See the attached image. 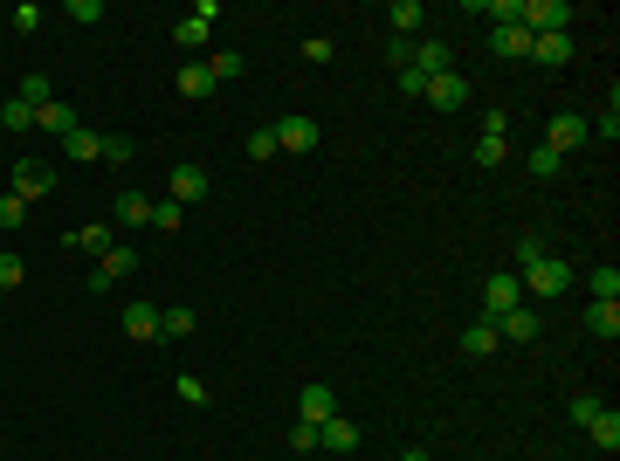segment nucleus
I'll return each mask as SVG.
<instances>
[{"mask_svg": "<svg viewBox=\"0 0 620 461\" xmlns=\"http://www.w3.org/2000/svg\"><path fill=\"white\" fill-rule=\"evenodd\" d=\"M531 62L538 69H565L572 62V35H531Z\"/></svg>", "mask_w": 620, "mask_h": 461, "instance_id": "obj_15", "label": "nucleus"}, {"mask_svg": "<svg viewBox=\"0 0 620 461\" xmlns=\"http://www.w3.org/2000/svg\"><path fill=\"white\" fill-rule=\"evenodd\" d=\"M462 351H469V358H490V351H503L496 324H469V331H462Z\"/></svg>", "mask_w": 620, "mask_h": 461, "instance_id": "obj_26", "label": "nucleus"}, {"mask_svg": "<svg viewBox=\"0 0 620 461\" xmlns=\"http://www.w3.org/2000/svg\"><path fill=\"white\" fill-rule=\"evenodd\" d=\"M186 406H207V379H193V372H180V386H173Z\"/></svg>", "mask_w": 620, "mask_h": 461, "instance_id": "obj_40", "label": "nucleus"}, {"mask_svg": "<svg viewBox=\"0 0 620 461\" xmlns=\"http://www.w3.org/2000/svg\"><path fill=\"white\" fill-rule=\"evenodd\" d=\"M414 69H421V76H448V69H455V62H448V42H421V49H414Z\"/></svg>", "mask_w": 620, "mask_h": 461, "instance_id": "obj_25", "label": "nucleus"}, {"mask_svg": "<svg viewBox=\"0 0 620 461\" xmlns=\"http://www.w3.org/2000/svg\"><path fill=\"white\" fill-rule=\"evenodd\" d=\"M593 303H620V269H614V262L593 269Z\"/></svg>", "mask_w": 620, "mask_h": 461, "instance_id": "obj_30", "label": "nucleus"}, {"mask_svg": "<svg viewBox=\"0 0 620 461\" xmlns=\"http://www.w3.org/2000/svg\"><path fill=\"white\" fill-rule=\"evenodd\" d=\"M331 413H338V400H331V386H304V393H297V420H310V427H324Z\"/></svg>", "mask_w": 620, "mask_h": 461, "instance_id": "obj_16", "label": "nucleus"}, {"mask_svg": "<svg viewBox=\"0 0 620 461\" xmlns=\"http://www.w3.org/2000/svg\"><path fill=\"white\" fill-rule=\"evenodd\" d=\"M517 283H524V303H531V296H565V289H572V269H565L558 255H538V262L517 269Z\"/></svg>", "mask_w": 620, "mask_h": 461, "instance_id": "obj_1", "label": "nucleus"}, {"mask_svg": "<svg viewBox=\"0 0 620 461\" xmlns=\"http://www.w3.org/2000/svg\"><path fill=\"white\" fill-rule=\"evenodd\" d=\"M28 228V200H14V193H0V234Z\"/></svg>", "mask_w": 620, "mask_h": 461, "instance_id": "obj_34", "label": "nucleus"}, {"mask_svg": "<svg viewBox=\"0 0 620 461\" xmlns=\"http://www.w3.org/2000/svg\"><path fill=\"white\" fill-rule=\"evenodd\" d=\"M131 269H138V248H131V241H118V248H111V255H104V262L90 269V289H111V283H124Z\"/></svg>", "mask_w": 620, "mask_h": 461, "instance_id": "obj_11", "label": "nucleus"}, {"mask_svg": "<svg viewBox=\"0 0 620 461\" xmlns=\"http://www.w3.org/2000/svg\"><path fill=\"white\" fill-rule=\"evenodd\" d=\"M42 21H49V14H42V7H35V0H21V7H14V28H21V35H35V28H42Z\"/></svg>", "mask_w": 620, "mask_h": 461, "instance_id": "obj_39", "label": "nucleus"}, {"mask_svg": "<svg viewBox=\"0 0 620 461\" xmlns=\"http://www.w3.org/2000/svg\"><path fill=\"white\" fill-rule=\"evenodd\" d=\"M586 138H607V145L620 138V104H614V97H607V111H600V124H586Z\"/></svg>", "mask_w": 620, "mask_h": 461, "instance_id": "obj_37", "label": "nucleus"}, {"mask_svg": "<svg viewBox=\"0 0 620 461\" xmlns=\"http://www.w3.org/2000/svg\"><path fill=\"white\" fill-rule=\"evenodd\" d=\"M104 159H111V166H131V159H138V138H131V131H104Z\"/></svg>", "mask_w": 620, "mask_h": 461, "instance_id": "obj_28", "label": "nucleus"}, {"mask_svg": "<svg viewBox=\"0 0 620 461\" xmlns=\"http://www.w3.org/2000/svg\"><path fill=\"white\" fill-rule=\"evenodd\" d=\"M503 159H510V117L490 111V117H483V138H476V166H490V173H496Z\"/></svg>", "mask_w": 620, "mask_h": 461, "instance_id": "obj_4", "label": "nucleus"}, {"mask_svg": "<svg viewBox=\"0 0 620 461\" xmlns=\"http://www.w3.org/2000/svg\"><path fill=\"white\" fill-rule=\"evenodd\" d=\"M0 303H7V289H0Z\"/></svg>", "mask_w": 620, "mask_h": 461, "instance_id": "obj_45", "label": "nucleus"}, {"mask_svg": "<svg viewBox=\"0 0 620 461\" xmlns=\"http://www.w3.org/2000/svg\"><path fill=\"white\" fill-rule=\"evenodd\" d=\"M0 124H7V131H35V104L7 97V104H0Z\"/></svg>", "mask_w": 620, "mask_h": 461, "instance_id": "obj_33", "label": "nucleus"}, {"mask_svg": "<svg viewBox=\"0 0 620 461\" xmlns=\"http://www.w3.org/2000/svg\"><path fill=\"white\" fill-rule=\"evenodd\" d=\"M545 145H552L558 159L572 152V145H586V117H572V111H558L552 124H545Z\"/></svg>", "mask_w": 620, "mask_h": 461, "instance_id": "obj_12", "label": "nucleus"}, {"mask_svg": "<svg viewBox=\"0 0 620 461\" xmlns=\"http://www.w3.org/2000/svg\"><path fill=\"white\" fill-rule=\"evenodd\" d=\"M62 241H69V248H83V255H97V262L118 248V241H111V228H76V234H62Z\"/></svg>", "mask_w": 620, "mask_h": 461, "instance_id": "obj_24", "label": "nucleus"}, {"mask_svg": "<svg viewBox=\"0 0 620 461\" xmlns=\"http://www.w3.org/2000/svg\"><path fill=\"white\" fill-rule=\"evenodd\" d=\"M290 448H297V455H310V448H317V427H310V420H297V427H290Z\"/></svg>", "mask_w": 620, "mask_h": 461, "instance_id": "obj_41", "label": "nucleus"}, {"mask_svg": "<svg viewBox=\"0 0 620 461\" xmlns=\"http://www.w3.org/2000/svg\"><path fill=\"white\" fill-rule=\"evenodd\" d=\"M317 448H324V455H359V420L331 413V420L317 427Z\"/></svg>", "mask_w": 620, "mask_h": 461, "instance_id": "obj_10", "label": "nucleus"}, {"mask_svg": "<svg viewBox=\"0 0 620 461\" xmlns=\"http://www.w3.org/2000/svg\"><path fill=\"white\" fill-rule=\"evenodd\" d=\"M421 21H428V7H421V0H393V7H386V28H393V42H407Z\"/></svg>", "mask_w": 620, "mask_h": 461, "instance_id": "obj_17", "label": "nucleus"}, {"mask_svg": "<svg viewBox=\"0 0 620 461\" xmlns=\"http://www.w3.org/2000/svg\"><path fill=\"white\" fill-rule=\"evenodd\" d=\"M62 14H69V21H104V7H97V0H69Z\"/></svg>", "mask_w": 620, "mask_h": 461, "instance_id": "obj_42", "label": "nucleus"}, {"mask_svg": "<svg viewBox=\"0 0 620 461\" xmlns=\"http://www.w3.org/2000/svg\"><path fill=\"white\" fill-rule=\"evenodd\" d=\"M269 131H276V152H297V159H304V152H317V145H324V124H317V117H304V111L276 117Z\"/></svg>", "mask_w": 620, "mask_h": 461, "instance_id": "obj_2", "label": "nucleus"}, {"mask_svg": "<svg viewBox=\"0 0 620 461\" xmlns=\"http://www.w3.org/2000/svg\"><path fill=\"white\" fill-rule=\"evenodd\" d=\"M207 193H214V179H207V166H193V159L166 173V200H180V207H193V200H207Z\"/></svg>", "mask_w": 620, "mask_h": 461, "instance_id": "obj_5", "label": "nucleus"}, {"mask_svg": "<svg viewBox=\"0 0 620 461\" xmlns=\"http://www.w3.org/2000/svg\"><path fill=\"white\" fill-rule=\"evenodd\" d=\"M207 69H214V83H235V76H242V49H214Z\"/></svg>", "mask_w": 620, "mask_h": 461, "instance_id": "obj_32", "label": "nucleus"}, {"mask_svg": "<svg viewBox=\"0 0 620 461\" xmlns=\"http://www.w3.org/2000/svg\"><path fill=\"white\" fill-rule=\"evenodd\" d=\"M35 131H56V138H69V131H76V111H69L62 97H49V104L35 111Z\"/></svg>", "mask_w": 620, "mask_h": 461, "instance_id": "obj_21", "label": "nucleus"}, {"mask_svg": "<svg viewBox=\"0 0 620 461\" xmlns=\"http://www.w3.org/2000/svg\"><path fill=\"white\" fill-rule=\"evenodd\" d=\"M586 331L614 345V338H620V303H586Z\"/></svg>", "mask_w": 620, "mask_h": 461, "instance_id": "obj_22", "label": "nucleus"}, {"mask_svg": "<svg viewBox=\"0 0 620 461\" xmlns=\"http://www.w3.org/2000/svg\"><path fill=\"white\" fill-rule=\"evenodd\" d=\"M558 166H565V159H558L552 145H531V173H538V179H552Z\"/></svg>", "mask_w": 620, "mask_h": 461, "instance_id": "obj_38", "label": "nucleus"}, {"mask_svg": "<svg viewBox=\"0 0 620 461\" xmlns=\"http://www.w3.org/2000/svg\"><path fill=\"white\" fill-rule=\"evenodd\" d=\"M421 97H428L441 117L462 111V104H469V76H455V69H448V76H428V90H421Z\"/></svg>", "mask_w": 620, "mask_h": 461, "instance_id": "obj_8", "label": "nucleus"}, {"mask_svg": "<svg viewBox=\"0 0 620 461\" xmlns=\"http://www.w3.org/2000/svg\"><path fill=\"white\" fill-rule=\"evenodd\" d=\"M242 152L255 159V166H269V159H276V131H269V124H262V131H248V138H242Z\"/></svg>", "mask_w": 620, "mask_h": 461, "instance_id": "obj_31", "label": "nucleus"}, {"mask_svg": "<svg viewBox=\"0 0 620 461\" xmlns=\"http://www.w3.org/2000/svg\"><path fill=\"white\" fill-rule=\"evenodd\" d=\"M586 434H593V448H600L607 461L620 455V413H614V406H600V413L586 420Z\"/></svg>", "mask_w": 620, "mask_h": 461, "instance_id": "obj_14", "label": "nucleus"}, {"mask_svg": "<svg viewBox=\"0 0 620 461\" xmlns=\"http://www.w3.org/2000/svg\"><path fill=\"white\" fill-rule=\"evenodd\" d=\"M7 193H14V200H42V193H56V166H49V159H21Z\"/></svg>", "mask_w": 620, "mask_h": 461, "instance_id": "obj_7", "label": "nucleus"}, {"mask_svg": "<svg viewBox=\"0 0 620 461\" xmlns=\"http://www.w3.org/2000/svg\"><path fill=\"white\" fill-rule=\"evenodd\" d=\"M538 331H545V324H538L531 303H517L510 317H496V338H503V345H538Z\"/></svg>", "mask_w": 620, "mask_h": 461, "instance_id": "obj_9", "label": "nucleus"}, {"mask_svg": "<svg viewBox=\"0 0 620 461\" xmlns=\"http://www.w3.org/2000/svg\"><path fill=\"white\" fill-rule=\"evenodd\" d=\"M496 56H531V28H524V21L496 28Z\"/></svg>", "mask_w": 620, "mask_h": 461, "instance_id": "obj_27", "label": "nucleus"}, {"mask_svg": "<svg viewBox=\"0 0 620 461\" xmlns=\"http://www.w3.org/2000/svg\"><path fill=\"white\" fill-rule=\"evenodd\" d=\"M21 283H28V262L14 248H0V289H21Z\"/></svg>", "mask_w": 620, "mask_h": 461, "instance_id": "obj_35", "label": "nucleus"}, {"mask_svg": "<svg viewBox=\"0 0 620 461\" xmlns=\"http://www.w3.org/2000/svg\"><path fill=\"white\" fill-rule=\"evenodd\" d=\"M152 228H159V234H180L186 228V207H180V200H152Z\"/></svg>", "mask_w": 620, "mask_h": 461, "instance_id": "obj_29", "label": "nucleus"}, {"mask_svg": "<svg viewBox=\"0 0 620 461\" xmlns=\"http://www.w3.org/2000/svg\"><path fill=\"white\" fill-rule=\"evenodd\" d=\"M118 228H152V200L145 193H118Z\"/></svg>", "mask_w": 620, "mask_h": 461, "instance_id": "obj_23", "label": "nucleus"}, {"mask_svg": "<svg viewBox=\"0 0 620 461\" xmlns=\"http://www.w3.org/2000/svg\"><path fill=\"white\" fill-rule=\"evenodd\" d=\"M124 338H159V303H124Z\"/></svg>", "mask_w": 620, "mask_h": 461, "instance_id": "obj_19", "label": "nucleus"}, {"mask_svg": "<svg viewBox=\"0 0 620 461\" xmlns=\"http://www.w3.org/2000/svg\"><path fill=\"white\" fill-rule=\"evenodd\" d=\"M193 331H200V317H193L186 303H166V310H159V338H173V345H180V338H193Z\"/></svg>", "mask_w": 620, "mask_h": 461, "instance_id": "obj_20", "label": "nucleus"}, {"mask_svg": "<svg viewBox=\"0 0 620 461\" xmlns=\"http://www.w3.org/2000/svg\"><path fill=\"white\" fill-rule=\"evenodd\" d=\"M510 255H517V269H524V262H538V255H545V241H538V234H524V241H517Z\"/></svg>", "mask_w": 620, "mask_h": 461, "instance_id": "obj_43", "label": "nucleus"}, {"mask_svg": "<svg viewBox=\"0 0 620 461\" xmlns=\"http://www.w3.org/2000/svg\"><path fill=\"white\" fill-rule=\"evenodd\" d=\"M400 461H434V455H428V448H407V455H400Z\"/></svg>", "mask_w": 620, "mask_h": 461, "instance_id": "obj_44", "label": "nucleus"}, {"mask_svg": "<svg viewBox=\"0 0 620 461\" xmlns=\"http://www.w3.org/2000/svg\"><path fill=\"white\" fill-rule=\"evenodd\" d=\"M531 35H565V21H572V0H524V14H517Z\"/></svg>", "mask_w": 620, "mask_h": 461, "instance_id": "obj_6", "label": "nucleus"}, {"mask_svg": "<svg viewBox=\"0 0 620 461\" xmlns=\"http://www.w3.org/2000/svg\"><path fill=\"white\" fill-rule=\"evenodd\" d=\"M62 159H76V166H90V159H104V131H83V124H76V131L62 138Z\"/></svg>", "mask_w": 620, "mask_h": 461, "instance_id": "obj_18", "label": "nucleus"}, {"mask_svg": "<svg viewBox=\"0 0 620 461\" xmlns=\"http://www.w3.org/2000/svg\"><path fill=\"white\" fill-rule=\"evenodd\" d=\"M524 303V283H517V269H496L490 289H483V324H496V317H510Z\"/></svg>", "mask_w": 620, "mask_h": 461, "instance_id": "obj_3", "label": "nucleus"}, {"mask_svg": "<svg viewBox=\"0 0 620 461\" xmlns=\"http://www.w3.org/2000/svg\"><path fill=\"white\" fill-rule=\"evenodd\" d=\"M173 83H180V97H193V104H200V97H214V90H221V83H214V69H207V62H180V69H173Z\"/></svg>", "mask_w": 620, "mask_h": 461, "instance_id": "obj_13", "label": "nucleus"}, {"mask_svg": "<svg viewBox=\"0 0 620 461\" xmlns=\"http://www.w3.org/2000/svg\"><path fill=\"white\" fill-rule=\"evenodd\" d=\"M173 42H180V49H200V42H207V21H200V14L173 21Z\"/></svg>", "mask_w": 620, "mask_h": 461, "instance_id": "obj_36", "label": "nucleus"}]
</instances>
